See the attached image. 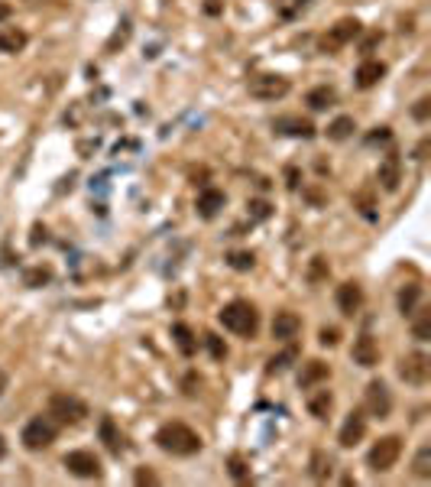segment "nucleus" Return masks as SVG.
<instances>
[{
	"label": "nucleus",
	"mask_w": 431,
	"mask_h": 487,
	"mask_svg": "<svg viewBox=\"0 0 431 487\" xmlns=\"http://www.w3.org/2000/svg\"><path fill=\"white\" fill-rule=\"evenodd\" d=\"M156 445L176 458H188V455L201 451V436H198L191 426H185V422H166V426L156 432Z\"/></svg>",
	"instance_id": "obj_1"
},
{
	"label": "nucleus",
	"mask_w": 431,
	"mask_h": 487,
	"mask_svg": "<svg viewBox=\"0 0 431 487\" xmlns=\"http://www.w3.org/2000/svg\"><path fill=\"white\" fill-rule=\"evenodd\" d=\"M220 325H224L227 332L240 335V338H253L256 332H260V312H256L253 303H247V299H234V303H227L224 309L218 312Z\"/></svg>",
	"instance_id": "obj_2"
},
{
	"label": "nucleus",
	"mask_w": 431,
	"mask_h": 487,
	"mask_svg": "<svg viewBox=\"0 0 431 487\" xmlns=\"http://www.w3.org/2000/svg\"><path fill=\"white\" fill-rule=\"evenodd\" d=\"M399 455H402V439L399 436H386V439H380V442L370 449L366 465H370L376 474H386V471H393V468H395Z\"/></svg>",
	"instance_id": "obj_3"
},
{
	"label": "nucleus",
	"mask_w": 431,
	"mask_h": 487,
	"mask_svg": "<svg viewBox=\"0 0 431 487\" xmlns=\"http://www.w3.org/2000/svg\"><path fill=\"white\" fill-rule=\"evenodd\" d=\"M55 436H59V429L52 426L46 416H36V419H30L26 426H23L20 442H23V449L26 451H43V449H49V445L55 442Z\"/></svg>",
	"instance_id": "obj_4"
},
{
	"label": "nucleus",
	"mask_w": 431,
	"mask_h": 487,
	"mask_svg": "<svg viewBox=\"0 0 431 487\" xmlns=\"http://www.w3.org/2000/svg\"><path fill=\"white\" fill-rule=\"evenodd\" d=\"M49 413L59 422H65V426H78V422H85V416H88V406L81 403L78 397H72V393H52Z\"/></svg>",
	"instance_id": "obj_5"
},
{
	"label": "nucleus",
	"mask_w": 431,
	"mask_h": 487,
	"mask_svg": "<svg viewBox=\"0 0 431 487\" xmlns=\"http://www.w3.org/2000/svg\"><path fill=\"white\" fill-rule=\"evenodd\" d=\"M363 33V23L357 20V16H344V20H337L334 26L328 30V36L321 39V52H334L341 49V46L353 43V39Z\"/></svg>",
	"instance_id": "obj_6"
},
{
	"label": "nucleus",
	"mask_w": 431,
	"mask_h": 487,
	"mask_svg": "<svg viewBox=\"0 0 431 487\" xmlns=\"http://www.w3.org/2000/svg\"><path fill=\"white\" fill-rule=\"evenodd\" d=\"M250 95L260 98V101H276V98H285L289 88H292V81L285 78V75H256L250 78Z\"/></svg>",
	"instance_id": "obj_7"
},
{
	"label": "nucleus",
	"mask_w": 431,
	"mask_h": 487,
	"mask_svg": "<svg viewBox=\"0 0 431 487\" xmlns=\"http://www.w3.org/2000/svg\"><path fill=\"white\" fill-rule=\"evenodd\" d=\"M65 468L75 474V478H101V458L95 455V451H85V449H78V451H68L65 455Z\"/></svg>",
	"instance_id": "obj_8"
},
{
	"label": "nucleus",
	"mask_w": 431,
	"mask_h": 487,
	"mask_svg": "<svg viewBox=\"0 0 431 487\" xmlns=\"http://www.w3.org/2000/svg\"><path fill=\"white\" fill-rule=\"evenodd\" d=\"M366 409L376 419H386L393 413V393H389V387L383 380H370L366 384Z\"/></svg>",
	"instance_id": "obj_9"
},
{
	"label": "nucleus",
	"mask_w": 431,
	"mask_h": 487,
	"mask_svg": "<svg viewBox=\"0 0 431 487\" xmlns=\"http://www.w3.org/2000/svg\"><path fill=\"white\" fill-rule=\"evenodd\" d=\"M428 355H422V351H412V355H405L402 357V364H399V377L405 380V384H412V387H422L425 380H428Z\"/></svg>",
	"instance_id": "obj_10"
},
{
	"label": "nucleus",
	"mask_w": 431,
	"mask_h": 487,
	"mask_svg": "<svg viewBox=\"0 0 431 487\" xmlns=\"http://www.w3.org/2000/svg\"><path fill=\"white\" fill-rule=\"evenodd\" d=\"M351 355H353V364H360V367H376L380 364V345H376V338L370 332H363L357 335Z\"/></svg>",
	"instance_id": "obj_11"
},
{
	"label": "nucleus",
	"mask_w": 431,
	"mask_h": 487,
	"mask_svg": "<svg viewBox=\"0 0 431 487\" xmlns=\"http://www.w3.org/2000/svg\"><path fill=\"white\" fill-rule=\"evenodd\" d=\"M363 436H366V416L353 409V413L347 416V422H344V429H341V436H337V442H341V449H353V445H357Z\"/></svg>",
	"instance_id": "obj_12"
},
{
	"label": "nucleus",
	"mask_w": 431,
	"mask_h": 487,
	"mask_svg": "<svg viewBox=\"0 0 431 487\" xmlns=\"http://www.w3.org/2000/svg\"><path fill=\"white\" fill-rule=\"evenodd\" d=\"M227 205V195L220 192V189H205V192L198 195V201H195V208H198V214L205 218V221H211V218H218L220 214V208Z\"/></svg>",
	"instance_id": "obj_13"
},
{
	"label": "nucleus",
	"mask_w": 431,
	"mask_h": 487,
	"mask_svg": "<svg viewBox=\"0 0 431 487\" xmlns=\"http://www.w3.org/2000/svg\"><path fill=\"white\" fill-rule=\"evenodd\" d=\"M299 332H302V318L295 312H276V318H272V338L292 341Z\"/></svg>",
	"instance_id": "obj_14"
},
{
	"label": "nucleus",
	"mask_w": 431,
	"mask_h": 487,
	"mask_svg": "<svg viewBox=\"0 0 431 487\" xmlns=\"http://www.w3.org/2000/svg\"><path fill=\"white\" fill-rule=\"evenodd\" d=\"M360 305H363V289H360L357 283H344V286H337V309H341L344 315H353Z\"/></svg>",
	"instance_id": "obj_15"
},
{
	"label": "nucleus",
	"mask_w": 431,
	"mask_h": 487,
	"mask_svg": "<svg viewBox=\"0 0 431 487\" xmlns=\"http://www.w3.org/2000/svg\"><path fill=\"white\" fill-rule=\"evenodd\" d=\"M272 127H276V133H285V137H302V140H312L314 137V124L302 117H279Z\"/></svg>",
	"instance_id": "obj_16"
},
{
	"label": "nucleus",
	"mask_w": 431,
	"mask_h": 487,
	"mask_svg": "<svg viewBox=\"0 0 431 487\" xmlns=\"http://www.w3.org/2000/svg\"><path fill=\"white\" fill-rule=\"evenodd\" d=\"M383 75H386V66L383 62H363V66L357 68V75H353V81H357V88H373V85H380Z\"/></svg>",
	"instance_id": "obj_17"
},
{
	"label": "nucleus",
	"mask_w": 431,
	"mask_h": 487,
	"mask_svg": "<svg viewBox=\"0 0 431 487\" xmlns=\"http://www.w3.org/2000/svg\"><path fill=\"white\" fill-rule=\"evenodd\" d=\"M376 179H380V185L386 189V192H395V189H399V156L389 153L386 159L380 162V172H376Z\"/></svg>",
	"instance_id": "obj_18"
},
{
	"label": "nucleus",
	"mask_w": 431,
	"mask_h": 487,
	"mask_svg": "<svg viewBox=\"0 0 431 487\" xmlns=\"http://www.w3.org/2000/svg\"><path fill=\"white\" fill-rule=\"evenodd\" d=\"M26 43H30V36H26L23 30H16V26L0 30V52H7V56H14V52H23V49H26Z\"/></svg>",
	"instance_id": "obj_19"
},
{
	"label": "nucleus",
	"mask_w": 431,
	"mask_h": 487,
	"mask_svg": "<svg viewBox=\"0 0 431 487\" xmlns=\"http://www.w3.org/2000/svg\"><path fill=\"white\" fill-rule=\"evenodd\" d=\"M331 377V367L324 361H308L305 367H302L299 374V384L302 387H314V384H321V380H328Z\"/></svg>",
	"instance_id": "obj_20"
},
{
	"label": "nucleus",
	"mask_w": 431,
	"mask_h": 487,
	"mask_svg": "<svg viewBox=\"0 0 431 487\" xmlns=\"http://www.w3.org/2000/svg\"><path fill=\"white\" fill-rule=\"evenodd\" d=\"M305 101H308V108H312V111H324V108H331V104L337 101V91L328 88V85H318V88L308 91Z\"/></svg>",
	"instance_id": "obj_21"
},
{
	"label": "nucleus",
	"mask_w": 431,
	"mask_h": 487,
	"mask_svg": "<svg viewBox=\"0 0 431 487\" xmlns=\"http://www.w3.org/2000/svg\"><path fill=\"white\" fill-rule=\"evenodd\" d=\"M172 338H176V345H179V351H182L185 357H191L198 351V341H195V332H191L188 325H172Z\"/></svg>",
	"instance_id": "obj_22"
},
{
	"label": "nucleus",
	"mask_w": 431,
	"mask_h": 487,
	"mask_svg": "<svg viewBox=\"0 0 431 487\" xmlns=\"http://www.w3.org/2000/svg\"><path fill=\"white\" fill-rule=\"evenodd\" d=\"M331 406H334V397H331V390H314L312 397H308V413L318 416V419H328Z\"/></svg>",
	"instance_id": "obj_23"
},
{
	"label": "nucleus",
	"mask_w": 431,
	"mask_h": 487,
	"mask_svg": "<svg viewBox=\"0 0 431 487\" xmlns=\"http://www.w3.org/2000/svg\"><path fill=\"white\" fill-rule=\"evenodd\" d=\"M418 299H422V286H415V283H409V286L399 289V312L402 315H412L418 305Z\"/></svg>",
	"instance_id": "obj_24"
},
{
	"label": "nucleus",
	"mask_w": 431,
	"mask_h": 487,
	"mask_svg": "<svg viewBox=\"0 0 431 487\" xmlns=\"http://www.w3.org/2000/svg\"><path fill=\"white\" fill-rule=\"evenodd\" d=\"M357 130V124H353V117H337V120H331L328 124V140H334V143H341V140H347L351 133Z\"/></svg>",
	"instance_id": "obj_25"
},
{
	"label": "nucleus",
	"mask_w": 431,
	"mask_h": 487,
	"mask_svg": "<svg viewBox=\"0 0 431 487\" xmlns=\"http://www.w3.org/2000/svg\"><path fill=\"white\" fill-rule=\"evenodd\" d=\"M415 325H412V335L415 341H428L431 338V309H415Z\"/></svg>",
	"instance_id": "obj_26"
},
{
	"label": "nucleus",
	"mask_w": 431,
	"mask_h": 487,
	"mask_svg": "<svg viewBox=\"0 0 431 487\" xmlns=\"http://www.w3.org/2000/svg\"><path fill=\"white\" fill-rule=\"evenodd\" d=\"M101 439H104V445H107L114 455H120V449H124V445H120V436H117V429H114V419H110V416H104V419H101Z\"/></svg>",
	"instance_id": "obj_27"
},
{
	"label": "nucleus",
	"mask_w": 431,
	"mask_h": 487,
	"mask_svg": "<svg viewBox=\"0 0 431 487\" xmlns=\"http://www.w3.org/2000/svg\"><path fill=\"white\" fill-rule=\"evenodd\" d=\"M49 280H52V270H49V266H33V270H26V273H23V283H26L30 289L46 286Z\"/></svg>",
	"instance_id": "obj_28"
},
{
	"label": "nucleus",
	"mask_w": 431,
	"mask_h": 487,
	"mask_svg": "<svg viewBox=\"0 0 431 487\" xmlns=\"http://www.w3.org/2000/svg\"><path fill=\"white\" fill-rule=\"evenodd\" d=\"M412 471L418 474V478H431V445H422L415 455V461H412Z\"/></svg>",
	"instance_id": "obj_29"
},
{
	"label": "nucleus",
	"mask_w": 431,
	"mask_h": 487,
	"mask_svg": "<svg viewBox=\"0 0 431 487\" xmlns=\"http://www.w3.org/2000/svg\"><path fill=\"white\" fill-rule=\"evenodd\" d=\"M227 263L243 273V270H253V266H256V257L250 251H234V253H227Z\"/></svg>",
	"instance_id": "obj_30"
},
{
	"label": "nucleus",
	"mask_w": 431,
	"mask_h": 487,
	"mask_svg": "<svg viewBox=\"0 0 431 487\" xmlns=\"http://www.w3.org/2000/svg\"><path fill=\"white\" fill-rule=\"evenodd\" d=\"M328 474H331V458L324 455V451H314V455H312V478L324 481Z\"/></svg>",
	"instance_id": "obj_31"
},
{
	"label": "nucleus",
	"mask_w": 431,
	"mask_h": 487,
	"mask_svg": "<svg viewBox=\"0 0 431 487\" xmlns=\"http://www.w3.org/2000/svg\"><path fill=\"white\" fill-rule=\"evenodd\" d=\"M328 273H331L328 260H324V257H314L312 266H308V283H321V280H328Z\"/></svg>",
	"instance_id": "obj_32"
},
{
	"label": "nucleus",
	"mask_w": 431,
	"mask_h": 487,
	"mask_svg": "<svg viewBox=\"0 0 431 487\" xmlns=\"http://www.w3.org/2000/svg\"><path fill=\"white\" fill-rule=\"evenodd\" d=\"M292 361H295V347H289L285 355L272 357V361H270V367H266V370H270V374H282V370L289 367V364H292Z\"/></svg>",
	"instance_id": "obj_33"
},
{
	"label": "nucleus",
	"mask_w": 431,
	"mask_h": 487,
	"mask_svg": "<svg viewBox=\"0 0 431 487\" xmlns=\"http://www.w3.org/2000/svg\"><path fill=\"white\" fill-rule=\"evenodd\" d=\"M227 465H230V474H234L237 481H247L250 478V468H247V461H243L240 455H230V461H227Z\"/></svg>",
	"instance_id": "obj_34"
},
{
	"label": "nucleus",
	"mask_w": 431,
	"mask_h": 487,
	"mask_svg": "<svg viewBox=\"0 0 431 487\" xmlns=\"http://www.w3.org/2000/svg\"><path fill=\"white\" fill-rule=\"evenodd\" d=\"M205 341H208V351H211V357H214V361H220V357H227V345L218 338V335H205Z\"/></svg>",
	"instance_id": "obj_35"
},
{
	"label": "nucleus",
	"mask_w": 431,
	"mask_h": 487,
	"mask_svg": "<svg viewBox=\"0 0 431 487\" xmlns=\"http://www.w3.org/2000/svg\"><path fill=\"white\" fill-rule=\"evenodd\" d=\"M412 117H415V120H422V124L431 117V98H418V101H415V108H412Z\"/></svg>",
	"instance_id": "obj_36"
},
{
	"label": "nucleus",
	"mask_w": 431,
	"mask_h": 487,
	"mask_svg": "<svg viewBox=\"0 0 431 487\" xmlns=\"http://www.w3.org/2000/svg\"><path fill=\"white\" fill-rule=\"evenodd\" d=\"M318 341H321L324 347H334L337 341H341V332H337V328H321V335H318Z\"/></svg>",
	"instance_id": "obj_37"
},
{
	"label": "nucleus",
	"mask_w": 431,
	"mask_h": 487,
	"mask_svg": "<svg viewBox=\"0 0 431 487\" xmlns=\"http://www.w3.org/2000/svg\"><path fill=\"white\" fill-rule=\"evenodd\" d=\"M250 214H253L256 221H263V218H270V205L266 201H250Z\"/></svg>",
	"instance_id": "obj_38"
},
{
	"label": "nucleus",
	"mask_w": 431,
	"mask_h": 487,
	"mask_svg": "<svg viewBox=\"0 0 431 487\" xmlns=\"http://www.w3.org/2000/svg\"><path fill=\"white\" fill-rule=\"evenodd\" d=\"M205 14H211V16L224 14V0H205Z\"/></svg>",
	"instance_id": "obj_39"
},
{
	"label": "nucleus",
	"mask_w": 431,
	"mask_h": 487,
	"mask_svg": "<svg viewBox=\"0 0 431 487\" xmlns=\"http://www.w3.org/2000/svg\"><path fill=\"white\" fill-rule=\"evenodd\" d=\"M43 241H46V228H43V224H33V237H30V244H33V247H39Z\"/></svg>",
	"instance_id": "obj_40"
},
{
	"label": "nucleus",
	"mask_w": 431,
	"mask_h": 487,
	"mask_svg": "<svg viewBox=\"0 0 431 487\" xmlns=\"http://www.w3.org/2000/svg\"><path fill=\"white\" fill-rule=\"evenodd\" d=\"M308 4H312V0H292V7L285 10V16H292V14H295V10H305V7H308Z\"/></svg>",
	"instance_id": "obj_41"
},
{
	"label": "nucleus",
	"mask_w": 431,
	"mask_h": 487,
	"mask_svg": "<svg viewBox=\"0 0 431 487\" xmlns=\"http://www.w3.org/2000/svg\"><path fill=\"white\" fill-rule=\"evenodd\" d=\"M10 14H14V7H10L7 0H0V23L7 20V16H10Z\"/></svg>",
	"instance_id": "obj_42"
},
{
	"label": "nucleus",
	"mask_w": 431,
	"mask_h": 487,
	"mask_svg": "<svg viewBox=\"0 0 431 487\" xmlns=\"http://www.w3.org/2000/svg\"><path fill=\"white\" fill-rule=\"evenodd\" d=\"M7 384H10V380H7V374L0 370V397H4V390H7Z\"/></svg>",
	"instance_id": "obj_43"
},
{
	"label": "nucleus",
	"mask_w": 431,
	"mask_h": 487,
	"mask_svg": "<svg viewBox=\"0 0 431 487\" xmlns=\"http://www.w3.org/2000/svg\"><path fill=\"white\" fill-rule=\"evenodd\" d=\"M137 481H139V484H143V481H156V478H153V474H149V471H139V474H137Z\"/></svg>",
	"instance_id": "obj_44"
},
{
	"label": "nucleus",
	"mask_w": 431,
	"mask_h": 487,
	"mask_svg": "<svg viewBox=\"0 0 431 487\" xmlns=\"http://www.w3.org/2000/svg\"><path fill=\"white\" fill-rule=\"evenodd\" d=\"M4 455H7V442H4V436H0V461H4Z\"/></svg>",
	"instance_id": "obj_45"
},
{
	"label": "nucleus",
	"mask_w": 431,
	"mask_h": 487,
	"mask_svg": "<svg viewBox=\"0 0 431 487\" xmlns=\"http://www.w3.org/2000/svg\"><path fill=\"white\" fill-rule=\"evenodd\" d=\"M26 4H46V0H26Z\"/></svg>",
	"instance_id": "obj_46"
}]
</instances>
